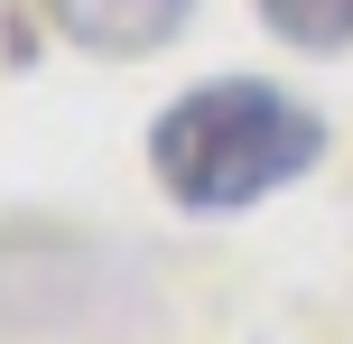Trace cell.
Instances as JSON below:
<instances>
[{
  "instance_id": "obj_1",
  "label": "cell",
  "mask_w": 353,
  "mask_h": 344,
  "mask_svg": "<svg viewBox=\"0 0 353 344\" xmlns=\"http://www.w3.org/2000/svg\"><path fill=\"white\" fill-rule=\"evenodd\" d=\"M325 149V121L307 103H288L279 84H205L149 130L159 186L195 214H232V205L279 196L288 177H307Z\"/></svg>"
},
{
  "instance_id": "obj_2",
  "label": "cell",
  "mask_w": 353,
  "mask_h": 344,
  "mask_svg": "<svg viewBox=\"0 0 353 344\" xmlns=\"http://www.w3.org/2000/svg\"><path fill=\"white\" fill-rule=\"evenodd\" d=\"M56 28H74L84 47H112V56H149L176 37V19H186V0H47Z\"/></svg>"
},
{
  "instance_id": "obj_3",
  "label": "cell",
  "mask_w": 353,
  "mask_h": 344,
  "mask_svg": "<svg viewBox=\"0 0 353 344\" xmlns=\"http://www.w3.org/2000/svg\"><path fill=\"white\" fill-rule=\"evenodd\" d=\"M261 10L288 47H344L353 37V0H261Z\"/></svg>"
}]
</instances>
